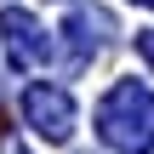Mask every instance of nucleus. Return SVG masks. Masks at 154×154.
<instances>
[{"label": "nucleus", "instance_id": "1", "mask_svg": "<svg viewBox=\"0 0 154 154\" xmlns=\"http://www.w3.org/2000/svg\"><path fill=\"white\" fill-rule=\"evenodd\" d=\"M97 137L120 154H149L154 149V91L137 80H120L97 109Z\"/></svg>", "mask_w": 154, "mask_h": 154}, {"label": "nucleus", "instance_id": "2", "mask_svg": "<svg viewBox=\"0 0 154 154\" xmlns=\"http://www.w3.org/2000/svg\"><path fill=\"white\" fill-rule=\"evenodd\" d=\"M23 114H29V126H34L40 137H51V143H63V137L74 131V103H69L63 86H29Z\"/></svg>", "mask_w": 154, "mask_h": 154}, {"label": "nucleus", "instance_id": "3", "mask_svg": "<svg viewBox=\"0 0 154 154\" xmlns=\"http://www.w3.org/2000/svg\"><path fill=\"white\" fill-rule=\"evenodd\" d=\"M0 29H6V40H11V57H17V63H34V57H46V40H40V29H34V17H29V11H6V17H0Z\"/></svg>", "mask_w": 154, "mask_h": 154}, {"label": "nucleus", "instance_id": "4", "mask_svg": "<svg viewBox=\"0 0 154 154\" xmlns=\"http://www.w3.org/2000/svg\"><path fill=\"white\" fill-rule=\"evenodd\" d=\"M137 51H143V57L154 63V29H143V34H137Z\"/></svg>", "mask_w": 154, "mask_h": 154}, {"label": "nucleus", "instance_id": "5", "mask_svg": "<svg viewBox=\"0 0 154 154\" xmlns=\"http://www.w3.org/2000/svg\"><path fill=\"white\" fill-rule=\"evenodd\" d=\"M143 6H154V0H143Z\"/></svg>", "mask_w": 154, "mask_h": 154}]
</instances>
